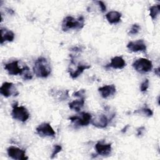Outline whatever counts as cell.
I'll list each match as a JSON object with an SVG mask.
<instances>
[{
	"mask_svg": "<svg viewBox=\"0 0 160 160\" xmlns=\"http://www.w3.org/2000/svg\"><path fill=\"white\" fill-rule=\"evenodd\" d=\"M91 68V66L90 65H85V64H79L76 70L72 72V71H69V74L71 76V77L72 78V79H75L77 77H78L85 69H89Z\"/></svg>",
	"mask_w": 160,
	"mask_h": 160,
	"instance_id": "obj_19",
	"label": "cell"
},
{
	"mask_svg": "<svg viewBox=\"0 0 160 160\" xmlns=\"http://www.w3.org/2000/svg\"><path fill=\"white\" fill-rule=\"evenodd\" d=\"M106 18L109 23L115 24L120 21L121 18V14L118 11H112L108 12L106 14Z\"/></svg>",
	"mask_w": 160,
	"mask_h": 160,
	"instance_id": "obj_17",
	"label": "cell"
},
{
	"mask_svg": "<svg viewBox=\"0 0 160 160\" xmlns=\"http://www.w3.org/2000/svg\"><path fill=\"white\" fill-rule=\"evenodd\" d=\"M154 72L156 75L158 76H159V68H158L156 69H155V71H154Z\"/></svg>",
	"mask_w": 160,
	"mask_h": 160,
	"instance_id": "obj_29",
	"label": "cell"
},
{
	"mask_svg": "<svg viewBox=\"0 0 160 160\" xmlns=\"http://www.w3.org/2000/svg\"><path fill=\"white\" fill-rule=\"evenodd\" d=\"M127 48L132 52L145 51L146 50V45L142 39L129 42L127 44Z\"/></svg>",
	"mask_w": 160,
	"mask_h": 160,
	"instance_id": "obj_9",
	"label": "cell"
},
{
	"mask_svg": "<svg viewBox=\"0 0 160 160\" xmlns=\"http://www.w3.org/2000/svg\"><path fill=\"white\" fill-rule=\"evenodd\" d=\"M134 112H139V113H142L143 115L147 116V117H150L152 116L153 114V112L152 111V110L147 107H144L142 108L139 110H137L136 111H134Z\"/></svg>",
	"mask_w": 160,
	"mask_h": 160,
	"instance_id": "obj_22",
	"label": "cell"
},
{
	"mask_svg": "<svg viewBox=\"0 0 160 160\" xmlns=\"http://www.w3.org/2000/svg\"><path fill=\"white\" fill-rule=\"evenodd\" d=\"M33 71L37 77L47 78L51 72V69L48 60L44 58H39L34 62Z\"/></svg>",
	"mask_w": 160,
	"mask_h": 160,
	"instance_id": "obj_1",
	"label": "cell"
},
{
	"mask_svg": "<svg viewBox=\"0 0 160 160\" xmlns=\"http://www.w3.org/2000/svg\"><path fill=\"white\" fill-rule=\"evenodd\" d=\"M126 66V62L121 56H116L111 59V62L106 68H112L114 69H122Z\"/></svg>",
	"mask_w": 160,
	"mask_h": 160,
	"instance_id": "obj_14",
	"label": "cell"
},
{
	"mask_svg": "<svg viewBox=\"0 0 160 160\" xmlns=\"http://www.w3.org/2000/svg\"><path fill=\"white\" fill-rule=\"evenodd\" d=\"M145 130V128L144 126H141L140 128H139L137 129V136H140L142 134V132Z\"/></svg>",
	"mask_w": 160,
	"mask_h": 160,
	"instance_id": "obj_28",
	"label": "cell"
},
{
	"mask_svg": "<svg viewBox=\"0 0 160 160\" xmlns=\"http://www.w3.org/2000/svg\"><path fill=\"white\" fill-rule=\"evenodd\" d=\"M21 75L24 80H29L31 79L32 78V75L30 72L29 68L26 66L22 68V72Z\"/></svg>",
	"mask_w": 160,
	"mask_h": 160,
	"instance_id": "obj_21",
	"label": "cell"
},
{
	"mask_svg": "<svg viewBox=\"0 0 160 160\" xmlns=\"http://www.w3.org/2000/svg\"><path fill=\"white\" fill-rule=\"evenodd\" d=\"M7 152L8 156L14 159L26 160L28 159V158L26 156V151L18 148L13 146L9 147L7 149Z\"/></svg>",
	"mask_w": 160,
	"mask_h": 160,
	"instance_id": "obj_8",
	"label": "cell"
},
{
	"mask_svg": "<svg viewBox=\"0 0 160 160\" xmlns=\"http://www.w3.org/2000/svg\"><path fill=\"white\" fill-rule=\"evenodd\" d=\"M62 150V147L61 145H58V144H55L54 146V148H53V150H52V152L51 154V158L52 159L55 157V156L59 153V152H61Z\"/></svg>",
	"mask_w": 160,
	"mask_h": 160,
	"instance_id": "obj_24",
	"label": "cell"
},
{
	"mask_svg": "<svg viewBox=\"0 0 160 160\" xmlns=\"http://www.w3.org/2000/svg\"><path fill=\"white\" fill-rule=\"evenodd\" d=\"M50 94L54 97V99H57L59 101L66 100L69 97L68 90H57L55 89H51Z\"/></svg>",
	"mask_w": 160,
	"mask_h": 160,
	"instance_id": "obj_15",
	"label": "cell"
},
{
	"mask_svg": "<svg viewBox=\"0 0 160 160\" xmlns=\"http://www.w3.org/2000/svg\"><path fill=\"white\" fill-rule=\"evenodd\" d=\"M132 66L136 71L140 73H146L151 71L152 62L146 58H140L132 63Z\"/></svg>",
	"mask_w": 160,
	"mask_h": 160,
	"instance_id": "obj_4",
	"label": "cell"
},
{
	"mask_svg": "<svg viewBox=\"0 0 160 160\" xmlns=\"http://www.w3.org/2000/svg\"><path fill=\"white\" fill-rule=\"evenodd\" d=\"M4 69L8 71L9 75H17L20 74L22 72V68L21 69L18 66V61H14L11 62L4 64Z\"/></svg>",
	"mask_w": 160,
	"mask_h": 160,
	"instance_id": "obj_11",
	"label": "cell"
},
{
	"mask_svg": "<svg viewBox=\"0 0 160 160\" xmlns=\"http://www.w3.org/2000/svg\"><path fill=\"white\" fill-rule=\"evenodd\" d=\"M149 87V80L148 79H145L141 84L140 89L141 92H146Z\"/></svg>",
	"mask_w": 160,
	"mask_h": 160,
	"instance_id": "obj_25",
	"label": "cell"
},
{
	"mask_svg": "<svg viewBox=\"0 0 160 160\" xmlns=\"http://www.w3.org/2000/svg\"><path fill=\"white\" fill-rule=\"evenodd\" d=\"M84 26V19L82 16H81L77 19L69 16L64 18L62 22V29L63 31H67L71 29H81Z\"/></svg>",
	"mask_w": 160,
	"mask_h": 160,
	"instance_id": "obj_2",
	"label": "cell"
},
{
	"mask_svg": "<svg viewBox=\"0 0 160 160\" xmlns=\"http://www.w3.org/2000/svg\"><path fill=\"white\" fill-rule=\"evenodd\" d=\"M84 98H81L80 99L73 101L69 103V108L71 109L75 110L76 111H79L84 104Z\"/></svg>",
	"mask_w": 160,
	"mask_h": 160,
	"instance_id": "obj_18",
	"label": "cell"
},
{
	"mask_svg": "<svg viewBox=\"0 0 160 160\" xmlns=\"http://www.w3.org/2000/svg\"><path fill=\"white\" fill-rule=\"evenodd\" d=\"M11 116L13 119L21 122L26 121L29 118V113L28 109L24 106H18L16 102L12 104Z\"/></svg>",
	"mask_w": 160,
	"mask_h": 160,
	"instance_id": "obj_3",
	"label": "cell"
},
{
	"mask_svg": "<svg viewBox=\"0 0 160 160\" xmlns=\"http://www.w3.org/2000/svg\"><path fill=\"white\" fill-rule=\"evenodd\" d=\"M36 132L41 137L51 136L54 137L56 132L50 125L47 122H43L36 128Z\"/></svg>",
	"mask_w": 160,
	"mask_h": 160,
	"instance_id": "obj_7",
	"label": "cell"
},
{
	"mask_svg": "<svg viewBox=\"0 0 160 160\" xmlns=\"http://www.w3.org/2000/svg\"><path fill=\"white\" fill-rule=\"evenodd\" d=\"M69 119L76 126H86L91 122L92 116L88 112H81L80 116H71Z\"/></svg>",
	"mask_w": 160,
	"mask_h": 160,
	"instance_id": "obj_5",
	"label": "cell"
},
{
	"mask_svg": "<svg viewBox=\"0 0 160 160\" xmlns=\"http://www.w3.org/2000/svg\"><path fill=\"white\" fill-rule=\"evenodd\" d=\"M95 148L97 153L101 156H108L111 154L112 147L111 144H104L101 142H98L95 145Z\"/></svg>",
	"mask_w": 160,
	"mask_h": 160,
	"instance_id": "obj_12",
	"label": "cell"
},
{
	"mask_svg": "<svg viewBox=\"0 0 160 160\" xmlns=\"http://www.w3.org/2000/svg\"><path fill=\"white\" fill-rule=\"evenodd\" d=\"M98 91L101 93V96L103 98L106 99L111 96H113L116 93V89L114 84H111L101 87L98 89Z\"/></svg>",
	"mask_w": 160,
	"mask_h": 160,
	"instance_id": "obj_13",
	"label": "cell"
},
{
	"mask_svg": "<svg viewBox=\"0 0 160 160\" xmlns=\"http://www.w3.org/2000/svg\"><path fill=\"white\" fill-rule=\"evenodd\" d=\"M129 128V125H126V127H124L122 130H121V132H126V129H127V128Z\"/></svg>",
	"mask_w": 160,
	"mask_h": 160,
	"instance_id": "obj_30",
	"label": "cell"
},
{
	"mask_svg": "<svg viewBox=\"0 0 160 160\" xmlns=\"http://www.w3.org/2000/svg\"><path fill=\"white\" fill-rule=\"evenodd\" d=\"M91 122L96 128H104L108 124V119L104 114H100L96 115L93 119H91Z\"/></svg>",
	"mask_w": 160,
	"mask_h": 160,
	"instance_id": "obj_10",
	"label": "cell"
},
{
	"mask_svg": "<svg viewBox=\"0 0 160 160\" xmlns=\"http://www.w3.org/2000/svg\"><path fill=\"white\" fill-rule=\"evenodd\" d=\"M149 15L152 19H156L160 12V6L159 4H156L151 6L149 8Z\"/></svg>",
	"mask_w": 160,
	"mask_h": 160,
	"instance_id": "obj_20",
	"label": "cell"
},
{
	"mask_svg": "<svg viewBox=\"0 0 160 160\" xmlns=\"http://www.w3.org/2000/svg\"><path fill=\"white\" fill-rule=\"evenodd\" d=\"M1 44L5 41L11 42L14 39V34L12 31L5 28H1Z\"/></svg>",
	"mask_w": 160,
	"mask_h": 160,
	"instance_id": "obj_16",
	"label": "cell"
},
{
	"mask_svg": "<svg viewBox=\"0 0 160 160\" xmlns=\"http://www.w3.org/2000/svg\"><path fill=\"white\" fill-rule=\"evenodd\" d=\"M97 2L98 3V5L99 6L101 11H102V12H105L106 10V5L104 4V3L102 1H97Z\"/></svg>",
	"mask_w": 160,
	"mask_h": 160,
	"instance_id": "obj_27",
	"label": "cell"
},
{
	"mask_svg": "<svg viewBox=\"0 0 160 160\" xmlns=\"http://www.w3.org/2000/svg\"><path fill=\"white\" fill-rule=\"evenodd\" d=\"M0 92L6 98L11 96H16L19 94V92L17 91L14 84L9 82H5L2 84L0 88Z\"/></svg>",
	"mask_w": 160,
	"mask_h": 160,
	"instance_id": "obj_6",
	"label": "cell"
},
{
	"mask_svg": "<svg viewBox=\"0 0 160 160\" xmlns=\"http://www.w3.org/2000/svg\"><path fill=\"white\" fill-rule=\"evenodd\" d=\"M140 29H141L140 26L138 24H132L128 34H136L139 32Z\"/></svg>",
	"mask_w": 160,
	"mask_h": 160,
	"instance_id": "obj_23",
	"label": "cell"
},
{
	"mask_svg": "<svg viewBox=\"0 0 160 160\" xmlns=\"http://www.w3.org/2000/svg\"><path fill=\"white\" fill-rule=\"evenodd\" d=\"M86 92V91L84 89H81V90H79L76 92H74L73 94V96H76V97H81V98H83V96L84 95Z\"/></svg>",
	"mask_w": 160,
	"mask_h": 160,
	"instance_id": "obj_26",
	"label": "cell"
}]
</instances>
